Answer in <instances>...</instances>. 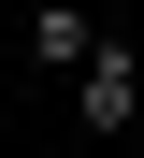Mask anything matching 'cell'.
Masks as SVG:
<instances>
[{"label": "cell", "instance_id": "6da1fadb", "mask_svg": "<svg viewBox=\"0 0 144 158\" xmlns=\"http://www.w3.org/2000/svg\"><path fill=\"white\" fill-rule=\"evenodd\" d=\"M72 115H86V129H130V115H144V58H130V43H101V58L72 72Z\"/></svg>", "mask_w": 144, "mask_h": 158}, {"label": "cell", "instance_id": "7a4b0ae2", "mask_svg": "<svg viewBox=\"0 0 144 158\" xmlns=\"http://www.w3.org/2000/svg\"><path fill=\"white\" fill-rule=\"evenodd\" d=\"M101 15H86V0H29V58H43V72H86V58H101Z\"/></svg>", "mask_w": 144, "mask_h": 158}]
</instances>
